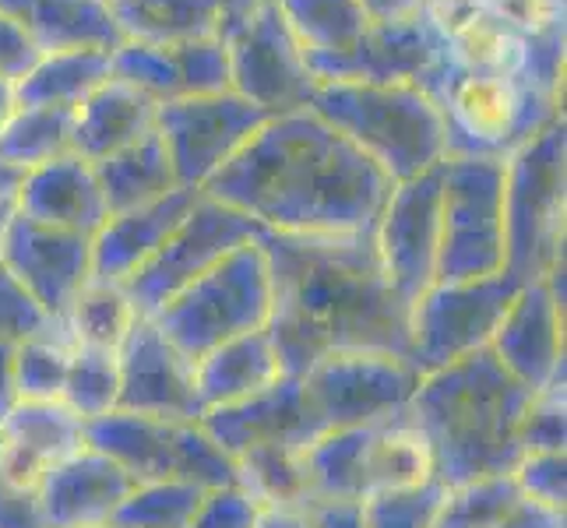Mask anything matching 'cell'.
I'll return each instance as SVG.
<instances>
[{
    "label": "cell",
    "instance_id": "obj_32",
    "mask_svg": "<svg viewBox=\"0 0 567 528\" xmlns=\"http://www.w3.org/2000/svg\"><path fill=\"white\" fill-rule=\"evenodd\" d=\"M303 53H342L370 29L360 0H276Z\"/></svg>",
    "mask_w": 567,
    "mask_h": 528
},
{
    "label": "cell",
    "instance_id": "obj_15",
    "mask_svg": "<svg viewBox=\"0 0 567 528\" xmlns=\"http://www.w3.org/2000/svg\"><path fill=\"white\" fill-rule=\"evenodd\" d=\"M441 176L444 163L391 187L378 215L374 244L384 276L405 303H416L437 282L441 250Z\"/></svg>",
    "mask_w": 567,
    "mask_h": 528
},
{
    "label": "cell",
    "instance_id": "obj_18",
    "mask_svg": "<svg viewBox=\"0 0 567 528\" xmlns=\"http://www.w3.org/2000/svg\"><path fill=\"white\" fill-rule=\"evenodd\" d=\"M441 39L423 14L395 25H374L342 53H307V68L318 85H420L437 64Z\"/></svg>",
    "mask_w": 567,
    "mask_h": 528
},
{
    "label": "cell",
    "instance_id": "obj_31",
    "mask_svg": "<svg viewBox=\"0 0 567 528\" xmlns=\"http://www.w3.org/2000/svg\"><path fill=\"white\" fill-rule=\"evenodd\" d=\"M74 110L56 106H18L0 131V163L14 169H35L43 163L71 155Z\"/></svg>",
    "mask_w": 567,
    "mask_h": 528
},
{
    "label": "cell",
    "instance_id": "obj_33",
    "mask_svg": "<svg viewBox=\"0 0 567 528\" xmlns=\"http://www.w3.org/2000/svg\"><path fill=\"white\" fill-rule=\"evenodd\" d=\"M134 321H138V314H134L124 286L92 279L82 292H78V300L68 307V314H64L61 324L68 328V335H71L74 345L121 352Z\"/></svg>",
    "mask_w": 567,
    "mask_h": 528
},
{
    "label": "cell",
    "instance_id": "obj_41",
    "mask_svg": "<svg viewBox=\"0 0 567 528\" xmlns=\"http://www.w3.org/2000/svg\"><path fill=\"white\" fill-rule=\"evenodd\" d=\"M173 64L181 77V95H219L233 92V71H229V46L219 35L190 39V43L169 46Z\"/></svg>",
    "mask_w": 567,
    "mask_h": 528
},
{
    "label": "cell",
    "instance_id": "obj_43",
    "mask_svg": "<svg viewBox=\"0 0 567 528\" xmlns=\"http://www.w3.org/2000/svg\"><path fill=\"white\" fill-rule=\"evenodd\" d=\"M56 324L61 321H53L32 292L0 265V345H22Z\"/></svg>",
    "mask_w": 567,
    "mask_h": 528
},
{
    "label": "cell",
    "instance_id": "obj_17",
    "mask_svg": "<svg viewBox=\"0 0 567 528\" xmlns=\"http://www.w3.org/2000/svg\"><path fill=\"white\" fill-rule=\"evenodd\" d=\"M198 423L233 462L250 452H268V447L307 452L324 434L315 408L307 405L300 377H279L244 402L208 408Z\"/></svg>",
    "mask_w": 567,
    "mask_h": 528
},
{
    "label": "cell",
    "instance_id": "obj_54",
    "mask_svg": "<svg viewBox=\"0 0 567 528\" xmlns=\"http://www.w3.org/2000/svg\"><path fill=\"white\" fill-rule=\"evenodd\" d=\"M22 176H25L22 169L0 163V198H14V190H18V184H22Z\"/></svg>",
    "mask_w": 567,
    "mask_h": 528
},
{
    "label": "cell",
    "instance_id": "obj_34",
    "mask_svg": "<svg viewBox=\"0 0 567 528\" xmlns=\"http://www.w3.org/2000/svg\"><path fill=\"white\" fill-rule=\"evenodd\" d=\"M74 342L64 324L14 345V381L22 402H61Z\"/></svg>",
    "mask_w": 567,
    "mask_h": 528
},
{
    "label": "cell",
    "instance_id": "obj_3",
    "mask_svg": "<svg viewBox=\"0 0 567 528\" xmlns=\"http://www.w3.org/2000/svg\"><path fill=\"white\" fill-rule=\"evenodd\" d=\"M533 391L522 387L491 349L423 374L405 413L430 447L444 490L504 476L522 458L518 423Z\"/></svg>",
    "mask_w": 567,
    "mask_h": 528
},
{
    "label": "cell",
    "instance_id": "obj_10",
    "mask_svg": "<svg viewBox=\"0 0 567 528\" xmlns=\"http://www.w3.org/2000/svg\"><path fill=\"white\" fill-rule=\"evenodd\" d=\"M518 289L522 286L507 271L473 282H434L413 303V318H409L413 366L420 374H434L447 363L491 349L494 331L501 328Z\"/></svg>",
    "mask_w": 567,
    "mask_h": 528
},
{
    "label": "cell",
    "instance_id": "obj_39",
    "mask_svg": "<svg viewBox=\"0 0 567 528\" xmlns=\"http://www.w3.org/2000/svg\"><path fill=\"white\" fill-rule=\"evenodd\" d=\"M110 77L152 95L155 103L177 100L181 95V77H177V64H173L169 46H148V43L124 39V43L110 53Z\"/></svg>",
    "mask_w": 567,
    "mask_h": 528
},
{
    "label": "cell",
    "instance_id": "obj_30",
    "mask_svg": "<svg viewBox=\"0 0 567 528\" xmlns=\"http://www.w3.org/2000/svg\"><path fill=\"white\" fill-rule=\"evenodd\" d=\"M110 82V50H64L47 53L14 85L18 106L78 110L89 95Z\"/></svg>",
    "mask_w": 567,
    "mask_h": 528
},
{
    "label": "cell",
    "instance_id": "obj_7",
    "mask_svg": "<svg viewBox=\"0 0 567 528\" xmlns=\"http://www.w3.org/2000/svg\"><path fill=\"white\" fill-rule=\"evenodd\" d=\"M271 318V276L258 240L229 250L202 279L181 289L159 314L148 318L166 342L198 363L205 352L247 331L268 328Z\"/></svg>",
    "mask_w": 567,
    "mask_h": 528
},
{
    "label": "cell",
    "instance_id": "obj_45",
    "mask_svg": "<svg viewBox=\"0 0 567 528\" xmlns=\"http://www.w3.org/2000/svg\"><path fill=\"white\" fill-rule=\"evenodd\" d=\"M265 507L244 486H219L208 490L187 528H258Z\"/></svg>",
    "mask_w": 567,
    "mask_h": 528
},
{
    "label": "cell",
    "instance_id": "obj_26",
    "mask_svg": "<svg viewBox=\"0 0 567 528\" xmlns=\"http://www.w3.org/2000/svg\"><path fill=\"white\" fill-rule=\"evenodd\" d=\"M155 110H159V103H155L152 95L110 77L106 85L95 89L89 100L74 110L71 152L82 155L85 163H100L106 155L152 134Z\"/></svg>",
    "mask_w": 567,
    "mask_h": 528
},
{
    "label": "cell",
    "instance_id": "obj_21",
    "mask_svg": "<svg viewBox=\"0 0 567 528\" xmlns=\"http://www.w3.org/2000/svg\"><path fill=\"white\" fill-rule=\"evenodd\" d=\"M134 486L124 465L85 444L39 479L43 528H106Z\"/></svg>",
    "mask_w": 567,
    "mask_h": 528
},
{
    "label": "cell",
    "instance_id": "obj_37",
    "mask_svg": "<svg viewBox=\"0 0 567 528\" xmlns=\"http://www.w3.org/2000/svg\"><path fill=\"white\" fill-rule=\"evenodd\" d=\"M240 486L258 500L261 507H303L307 486L300 473V452H250L237 458Z\"/></svg>",
    "mask_w": 567,
    "mask_h": 528
},
{
    "label": "cell",
    "instance_id": "obj_5",
    "mask_svg": "<svg viewBox=\"0 0 567 528\" xmlns=\"http://www.w3.org/2000/svg\"><path fill=\"white\" fill-rule=\"evenodd\" d=\"M300 473L307 504H363L378 494L409 490V486L434 479V465H430L426 441L402 408V413L363 426L328 429L307 452H300Z\"/></svg>",
    "mask_w": 567,
    "mask_h": 528
},
{
    "label": "cell",
    "instance_id": "obj_52",
    "mask_svg": "<svg viewBox=\"0 0 567 528\" xmlns=\"http://www.w3.org/2000/svg\"><path fill=\"white\" fill-rule=\"evenodd\" d=\"M258 528H315L303 507H265Z\"/></svg>",
    "mask_w": 567,
    "mask_h": 528
},
{
    "label": "cell",
    "instance_id": "obj_49",
    "mask_svg": "<svg viewBox=\"0 0 567 528\" xmlns=\"http://www.w3.org/2000/svg\"><path fill=\"white\" fill-rule=\"evenodd\" d=\"M360 8L374 25H395L423 14V0H360Z\"/></svg>",
    "mask_w": 567,
    "mask_h": 528
},
{
    "label": "cell",
    "instance_id": "obj_23",
    "mask_svg": "<svg viewBox=\"0 0 567 528\" xmlns=\"http://www.w3.org/2000/svg\"><path fill=\"white\" fill-rule=\"evenodd\" d=\"M14 211L32 222L85 232V237H95L110 219L92 163H85L74 152L25 169L22 184L14 190Z\"/></svg>",
    "mask_w": 567,
    "mask_h": 528
},
{
    "label": "cell",
    "instance_id": "obj_8",
    "mask_svg": "<svg viewBox=\"0 0 567 528\" xmlns=\"http://www.w3.org/2000/svg\"><path fill=\"white\" fill-rule=\"evenodd\" d=\"M85 444L124 465L134 483H194L202 490L240 486L237 462L198 420H159L113 408L85 423Z\"/></svg>",
    "mask_w": 567,
    "mask_h": 528
},
{
    "label": "cell",
    "instance_id": "obj_13",
    "mask_svg": "<svg viewBox=\"0 0 567 528\" xmlns=\"http://www.w3.org/2000/svg\"><path fill=\"white\" fill-rule=\"evenodd\" d=\"M420 370L381 352H339L315 363L300 377L307 405L321 429H346L402 413L420 387Z\"/></svg>",
    "mask_w": 567,
    "mask_h": 528
},
{
    "label": "cell",
    "instance_id": "obj_25",
    "mask_svg": "<svg viewBox=\"0 0 567 528\" xmlns=\"http://www.w3.org/2000/svg\"><path fill=\"white\" fill-rule=\"evenodd\" d=\"M0 14L35 43L39 53L64 50H116L124 32L116 29L106 0H0Z\"/></svg>",
    "mask_w": 567,
    "mask_h": 528
},
{
    "label": "cell",
    "instance_id": "obj_4",
    "mask_svg": "<svg viewBox=\"0 0 567 528\" xmlns=\"http://www.w3.org/2000/svg\"><path fill=\"white\" fill-rule=\"evenodd\" d=\"M357 145L391 184L413 180L447 159V124L420 85H318L307 106Z\"/></svg>",
    "mask_w": 567,
    "mask_h": 528
},
{
    "label": "cell",
    "instance_id": "obj_42",
    "mask_svg": "<svg viewBox=\"0 0 567 528\" xmlns=\"http://www.w3.org/2000/svg\"><path fill=\"white\" fill-rule=\"evenodd\" d=\"M518 447L522 455H539V452H564L567 447V398H564V381L536 391L525 405L522 423H518Z\"/></svg>",
    "mask_w": 567,
    "mask_h": 528
},
{
    "label": "cell",
    "instance_id": "obj_6",
    "mask_svg": "<svg viewBox=\"0 0 567 528\" xmlns=\"http://www.w3.org/2000/svg\"><path fill=\"white\" fill-rule=\"evenodd\" d=\"M564 121L557 116L504 159V271L543 282L564 261Z\"/></svg>",
    "mask_w": 567,
    "mask_h": 528
},
{
    "label": "cell",
    "instance_id": "obj_36",
    "mask_svg": "<svg viewBox=\"0 0 567 528\" xmlns=\"http://www.w3.org/2000/svg\"><path fill=\"white\" fill-rule=\"evenodd\" d=\"M208 490L194 483H138L110 528H187Z\"/></svg>",
    "mask_w": 567,
    "mask_h": 528
},
{
    "label": "cell",
    "instance_id": "obj_19",
    "mask_svg": "<svg viewBox=\"0 0 567 528\" xmlns=\"http://www.w3.org/2000/svg\"><path fill=\"white\" fill-rule=\"evenodd\" d=\"M121 395L116 408L159 420H202V402L194 391V363L177 352L159 328L138 318L121 352Z\"/></svg>",
    "mask_w": 567,
    "mask_h": 528
},
{
    "label": "cell",
    "instance_id": "obj_47",
    "mask_svg": "<svg viewBox=\"0 0 567 528\" xmlns=\"http://www.w3.org/2000/svg\"><path fill=\"white\" fill-rule=\"evenodd\" d=\"M39 61H43V53L35 50L22 25H14L8 14H0V77L18 85Z\"/></svg>",
    "mask_w": 567,
    "mask_h": 528
},
{
    "label": "cell",
    "instance_id": "obj_38",
    "mask_svg": "<svg viewBox=\"0 0 567 528\" xmlns=\"http://www.w3.org/2000/svg\"><path fill=\"white\" fill-rule=\"evenodd\" d=\"M518 500L522 494L512 473L468 483V486H458V490H447V500L441 507L434 528H497L515 511Z\"/></svg>",
    "mask_w": 567,
    "mask_h": 528
},
{
    "label": "cell",
    "instance_id": "obj_14",
    "mask_svg": "<svg viewBox=\"0 0 567 528\" xmlns=\"http://www.w3.org/2000/svg\"><path fill=\"white\" fill-rule=\"evenodd\" d=\"M233 92L258 110L282 116L307 110L318 92V77L307 68V53L289 32L276 0H261L247 22L226 39Z\"/></svg>",
    "mask_w": 567,
    "mask_h": 528
},
{
    "label": "cell",
    "instance_id": "obj_9",
    "mask_svg": "<svg viewBox=\"0 0 567 528\" xmlns=\"http://www.w3.org/2000/svg\"><path fill=\"white\" fill-rule=\"evenodd\" d=\"M504 240V159L447 155L441 176V250L437 282L501 276Z\"/></svg>",
    "mask_w": 567,
    "mask_h": 528
},
{
    "label": "cell",
    "instance_id": "obj_28",
    "mask_svg": "<svg viewBox=\"0 0 567 528\" xmlns=\"http://www.w3.org/2000/svg\"><path fill=\"white\" fill-rule=\"evenodd\" d=\"M92 169H95V180H100L110 215H121L138 205H148L155 198H166L169 190L181 187L169 163V152L155 131L134 145L106 155V159L92 163Z\"/></svg>",
    "mask_w": 567,
    "mask_h": 528
},
{
    "label": "cell",
    "instance_id": "obj_11",
    "mask_svg": "<svg viewBox=\"0 0 567 528\" xmlns=\"http://www.w3.org/2000/svg\"><path fill=\"white\" fill-rule=\"evenodd\" d=\"M261 232L265 229L254 219H247L244 211L202 194L198 205L181 222V229L155 250V258H148L127 282H121L134 314L145 321L155 318L181 289H187L194 279H202L229 250L258 240Z\"/></svg>",
    "mask_w": 567,
    "mask_h": 528
},
{
    "label": "cell",
    "instance_id": "obj_27",
    "mask_svg": "<svg viewBox=\"0 0 567 528\" xmlns=\"http://www.w3.org/2000/svg\"><path fill=\"white\" fill-rule=\"evenodd\" d=\"M279 377L286 374L279 366L268 328L247 331V335L215 345L194 363V391H198L202 413L244 402L250 395H258V391H265L268 384H276Z\"/></svg>",
    "mask_w": 567,
    "mask_h": 528
},
{
    "label": "cell",
    "instance_id": "obj_24",
    "mask_svg": "<svg viewBox=\"0 0 567 528\" xmlns=\"http://www.w3.org/2000/svg\"><path fill=\"white\" fill-rule=\"evenodd\" d=\"M85 447V420L64 402H18L0 423V465L25 486H35L56 462Z\"/></svg>",
    "mask_w": 567,
    "mask_h": 528
},
{
    "label": "cell",
    "instance_id": "obj_46",
    "mask_svg": "<svg viewBox=\"0 0 567 528\" xmlns=\"http://www.w3.org/2000/svg\"><path fill=\"white\" fill-rule=\"evenodd\" d=\"M0 528H43L39 490L11 479L4 465H0Z\"/></svg>",
    "mask_w": 567,
    "mask_h": 528
},
{
    "label": "cell",
    "instance_id": "obj_55",
    "mask_svg": "<svg viewBox=\"0 0 567 528\" xmlns=\"http://www.w3.org/2000/svg\"><path fill=\"white\" fill-rule=\"evenodd\" d=\"M14 215V198H0V244H4V229Z\"/></svg>",
    "mask_w": 567,
    "mask_h": 528
},
{
    "label": "cell",
    "instance_id": "obj_29",
    "mask_svg": "<svg viewBox=\"0 0 567 528\" xmlns=\"http://www.w3.org/2000/svg\"><path fill=\"white\" fill-rule=\"evenodd\" d=\"M124 39L148 46H181L219 35V8L212 0H106Z\"/></svg>",
    "mask_w": 567,
    "mask_h": 528
},
{
    "label": "cell",
    "instance_id": "obj_1",
    "mask_svg": "<svg viewBox=\"0 0 567 528\" xmlns=\"http://www.w3.org/2000/svg\"><path fill=\"white\" fill-rule=\"evenodd\" d=\"M258 244L271 276L268 335L286 377H303L339 352L409 360L413 303L384 276L374 229L339 237L265 229Z\"/></svg>",
    "mask_w": 567,
    "mask_h": 528
},
{
    "label": "cell",
    "instance_id": "obj_12",
    "mask_svg": "<svg viewBox=\"0 0 567 528\" xmlns=\"http://www.w3.org/2000/svg\"><path fill=\"white\" fill-rule=\"evenodd\" d=\"M268 121L271 113L237 92L177 95L155 110V134L169 152L177 184L202 190Z\"/></svg>",
    "mask_w": 567,
    "mask_h": 528
},
{
    "label": "cell",
    "instance_id": "obj_53",
    "mask_svg": "<svg viewBox=\"0 0 567 528\" xmlns=\"http://www.w3.org/2000/svg\"><path fill=\"white\" fill-rule=\"evenodd\" d=\"M14 110H18L14 85H11V82H4V77H0V131H4V124L14 116Z\"/></svg>",
    "mask_w": 567,
    "mask_h": 528
},
{
    "label": "cell",
    "instance_id": "obj_48",
    "mask_svg": "<svg viewBox=\"0 0 567 528\" xmlns=\"http://www.w3.org/2000/svg\"><path fill=\"white\" fill-rule=\"evenodd\" d=\"M315 528H363L360 504H342V500H310L303 507Z\"/></svg>",
    "mask_w": 567,
    "mask_h": 528
},
{
    "label": "cell",
    "instance_id": "obj_2",
    "mask_svg": "<svg viewBox=\"0 0 567 528\" xmlns=\"http://www.w3.org/2000/svg\"><path fill=\"white\" fill-rule=\"evenodd\" d=\"M388 176L310 110L282 113L212 176L202 194L271 232H370L391 194Z\"/></svg>",
    "mask_w": 567,
    "mask_h": 528
},
{
    "label": "cell",
    "instance_id": "obj_20",
    "mask_svg": "<svg viewBox=\"0 0 567 528\" xmlns=\"http://www.w3.org/2000/svg\"><path fill=\"white\" fill-rule=\"evenodd\" d=\"M491 352L533 395L564 381V303L546 282H529L507 307Z\"/></svg>",
    "mask_w": 567,
    "mask_h": 528
},
{
    "label": "cell",
    "instance_id": "obj_35",
    "mask_svg": "<svg viewBox=\"0 0 567 528\" xmlns=\"http://www.w3.org/2000/svg\"><path fill=\"white\" fill-rule=\"evenodd\" d=\"M116 395H121V363H116V352L74 345L61 402L78 420L89 423L110 416L116 408Z\"/></svg>",
    "mask_w": 567,
    "mask_h": 528
},
{
    "label": "cell",
    "instance_id": "obj_16",
    "mask_svg": "<svg viewBox=\"0 0 567 528\" xmlns=\"http://www.w3.org/2000/svg\"><path fill=\"white\" fill-rule=\"evenodd\" d=\"M0 265L32 292L53 321H64L78 292L92 282V237L32 222L14 211L0 244Z\"/></svg>",
    "mask_w": 567,
    "mask_h": 528
},
{
    "label": "cell",
    "instance_id": "obj_50",
    "mask_svg": "<svg viewBox=\"0 0 567 528\" xmlns=\"http://www.w3.org/2000/svg\"><path fill=\"white\" fill-rule=\"evenodd\" d=\"M212 4L219 8V39L226 43V39L237 32L254 11H258L261 0H212Z\"/></svg>",
    "mask_w": 567,
    "mask_h": 528
},
{
    "label": "cell",
    "instance_id": "obj_44",
    "mask_svg": "<svg viewBox=\"0 0 567 528\" xmlns=\"http://www.w3.org/2000/svg\"><path fill=\"white\" fill-rule=\"evenodd\" d=\"M512 479L525 500H533L550 511L567 507V455L564 452H539L522 455L512 468Z\"/></svg>",
    "mask_w": 567,
    "mask_h": 528
},
{
    "label": "cell",
    "instance_id": "obj_56",
    "mask_svg": "<svg viewBox=\"0 0 567 528\" xmlns=\"http://www.w3.org/2000/svg\"><path fill=\"white\" fill-rule=\"evenodd\" d=\"M106 528H110V525H106Z\"/></svg>",
    "mask_w": 567,
    "mask_h": 528
},
{
    "label": "cell",
    "instance_id": "obj_40",
    "mask_svg": "<svg viewBox=\"0 0 567 528\" xmlns=\"http://www.w3.org/2000/svg\"><path fill=\"white\" fill-rule=\"evenodd\" d=\"M447 500V490L437 479H426L409 490L378 494L360 504L363 528H434Z\"/></svg>",
    "mask_w": 567,
    "mask_h": 528
},
{
    "label": "cell",
    "instance_id": "obj_51",
    "mask_svg": "<svg viewBox=\"0 0 567 528\" xmlns=\"http://www.w3.org/2000/svg\"><path fill=\"white\" fill-rule=\"evenodd\" d=\"M18 402L22 398H18V381H14V345H0V423L8 420V413Z\"/></svg>",
    "mask_w": 567,
    "mask_h": 528
},
{
    "label": "cell",
    "instance_id": "obj_22",
    "mask_svg": "<svg viewBox=\"0 0 567 528\" xmlns=\"http://www.w3.org/2000/svg\"><path fill=\"white\" fill-rule=\"evenodd\" d=\"M202 190L177 187L166 198H155L131 211L110 215L103 229L92 237V279L95 282H127L148 258H155L181 222L198 205Z\"/></svg>",
    "mask_w": 567,
    "mask_h": 528
}]
</instances>
